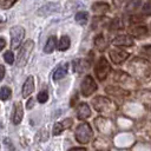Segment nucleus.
<instances>
[{
	"label": "nucleus",
	"instance_id": "obj_1",
	"mask_svg": "<svg viewBox=\"0 0 151 151\" xmlns=\"http://www.w3.org/2000/svg\"><path fill=\"white\" fill-rule=\"evenodd\" d=\"M129 70L131 74L145 78L151 73V64L143 58H134L129 64Z\"/></svg>",
	"mask_w": 151,
	"mask_h": 151
},
{
	"label": "nucleus",
	"instance_id": "obj_2",
	"mask_svg": "<svg viewBox=\"0 0 151 151\" xmlns=\"http://www.w3.org/2000/svg\"><path fill=\"white\" fill-rule=\"evenodd\" d=\"M92 105L98 112H105V113H113L117 109V106L113 101H111L109 98L101 97V96L96 97L92 100Z\"/></svg>",
	"mask_w": 151,
	"mask_h": 151
},
{
	"label": "nucleus",
	"instance_id": "obj_3",
	"mask_svg": "<svg viewBox=\"0 0 151 151\" xmlns=\"http://www.w3.org/2000/svg\"><path fill=\"white\" fill-rule=\"evenodd\" d=\"M76 139L80 144H87L92 138V129L88 123H81L76 130Z\"/></svg>",
	"mask_w": 151,
	"mask_h": 151
},
{
	"label": "nucleus",
	"instance_id": "obj_4",
	"mask_svg": "<svg viewBox=\"0 0 151 151\" xmlns=\"http://www.w3.org/2000/svg\"><path fill=\"white\" fill-rule=\"evenodd\" d=\"M110 70H111V67H110L109 61L104 57H100L94 66V72H96V77L98 78V80H100V81L105 80L110 73Z\"/></svg>",
	"mask_w": 151,
	"mask_h": 151
},
{
	"label": "nucleus",
	"instance_id": "obj_5",
	"mask_svg": "<svg viewBox=\"0 0 151 151\" xmlns=\"http://www.w3.org/2000/svg\"><path fill=\"white\" fill-rule=\"evenodd\" d=\"M33 46H34V42L32 40H27L21 45L19 53H18V66H25L26 65L28 57L33 50Z\"/></svg>",
	"mask_w": 151,
	"mask_h": 151
},
{
	"label": "nucleus",
	"instance_id": "obj_6",
	"mask_svg": "<svg viewBox=\"0 0 151 151\" xmlns=\"http://www.w3.org/2000/svg\"><path fill=\"white\" fill-rule=\"evenodd\" d=\"M9 34H11V45H12V48H17L21 44V41L24 39L25 29L21 26H14V27L11 28Z\"/></svg>",
	"mask_w": 151,
	"mask_h": 151
},
{
	"label": "nucleus",
	"instance_id": "obj_7",
	"mask_svg": "<svg viewBox=\"0 0 151 151\" xmlns=\"http://www.w3.org/2000/svg\"><path fill=\"white\" fill-rule=\"evenodd\" d=\"M80 90H81V93L84 97H88L91 96L96 90H97V84L94 83V79L91 77V76H86L81 83V86H80Z\"/></svg>",
	"mask_w": 151,
	"mask_h": 151
},
{
	"label": "nucleus",
	"instance_id": "obj_8",
	"mask_svg": "<svg viewBox=\"0 0 151 151\" xmlns=\"http://www.w3.org/2000/svg\"><path fill=\"white\" fill-rule=\"evenodd\" d=\"M110 58L116 65H120L123 61H125L129 58V53L120 50V48H112L110 50Z\"/></svg>",
	"mask_w": 151,
	"mask_h": 151
},
{
	"label": "nucleus",
	"instance_id": "obj_9",
	"mask_svg": "<svg viewBox=\"0 0 151 151\" xmlns=\"http://www.w3.org/2000/svg\"><path fill=\"white\" fill-rule=\"evenodd\" d=\"M112 44L116 45V46H132L134 44V40L131 35H127V34H120V35H117L113 40H112Z\"/></svg>",
	"mask_w": 151,
	"mask_h": 151
},
{
	"label": "nucleus",
	"instance_id": "obj_10",
	"mask_svg": "<svg viewBox=\"0 0 151 151\" xmlns=\"http://www.w3.org/2000/svg\"><path fill=\"white\" fill-rule=\"evenodd\" d=\"M24 111H22V105L20 101H15L13 106V114H12V120L14 124H19L22 120Z\"/></svg>",
	"mask_w": 151,
	"mask_h": 151
},
{
	"label": "nucleus",
	"instance_id": "obj_11",
	"mask_svg": "<svg viewBox=\"0 0 151 151\" xmlns=\"http://www.w3.org/2000/svg\"><path fill=\"white\" fill-rule=\"evenodd\" d=\"M90 116H91V110H90L88 105L86 103L79 104L78 107H77V117H78V119L84 120V119L88 118Z\"/></svg>",
	"mask_w": 151,
	"mask_h": 151
},
{
	"label": "nucleus",
	"instance_id": "obj_12",
	"mask_svg": "<svg viewBox=\"0 0 151 151\" xmlns=\"http://www.w3.org/2000/svg\"><path fill=\"white\" fill-rule=\"evenodd\" d=\"M33 91H34V80H33V77L29 76L26 79V81L24 83V86H22V97L24 98H27Z\"/></svg>",
	"mask_w": 151,
	"mask_h": 151
},
{
	"label": "nucleus",
	"instance_id": "obj_13",
	"mask_svg": "<svg viewBox=\"0 0 151 151\" xmlns=\"http://www.w3.org/2000/svg\"><path fill=\"white\" fill-rule=\"evenodd\" d=\"M90 64L85 60V59H77L73 61V70L77 73H84L88 70Z\"/></svg>",
	"mask_w": 151,
	"mask_h": 151
},
{
	"label": "nucleus",
	"instance_id": "obj_14",
	"mask_svg": "<svg viewBox=\"0 0 151 151\" xmlns=\"http://www.w3.org/2000/svg\"><path fill=\"white\" fill-rule=\"evenodd\" d=\"M109 9H110V7L106 2H94L92 5V11L97 15H104Z\"/></svg>",
	"mask_w": 151,
	"mask_h": 151
},
{
	"label": "nucleus",
	"instance_id": "obj_15",
	"mask_svg": "<svg viewBox=\"0 0 151 151\" xmlns=\"http://www.w3.org/2000/svg\"><path fill=\"white\" fill-rule=\"evenodd\" d=\"M130 32L132 35H134L137 38H142V37H145L147 34V28L145 25H137V26L131 27Z\"/></svg>",
	"mask_w": 151,
	"mask_h": 151
},
{
	"label": "nucleus",
	"instance_id": "obj_16",
	"mask_svg": "<svg viewBox=\"0 0 151 151\" xmlns=\"http://www.w3.org/2000/svg\"><path fill=\"white\" fill-rule=\"evenodd\" d=\"M58 9H59V8H58V5H55V4H48V5L42 6V7L38 11V14L41 15V17H45V15H48V14H51V13L58 11Z\"/></svg>",
	"mask_w": 151,
	"mask_h": 151
},
{
	"label": "nucleus",
	"instance_id": "obj_17",
	"mask_svg": "<svg viewBox=\"0 0 151 151\" xmlns=\"http://www.w3.org/2000/svg\"><path fill=\"white\" fill-rule=\"evenodd\" d=\"M94 45H96L97 50L100 51V52H103V51H105L107 48V41L101 34H99V35H97L94 38Z\"/></svg>",
	"mask_w": 151,
	"mask_h": 151
},
{
	"label": "nucleus",
	"instance_id": "obj_18",
	"mask_svg": "<svg viewBox=\"0 0 151 151\" xmlns=\"http://www.w3.org/2000/svg\"><path fill=\"white\" fill-rule=\"evenodd\" d=\"M55 46H57V38L54 35H51L46 41V45L44 47V52L45 53H52L54 51Z\"/></svg>",
	"mask_w": 151,
	"mask_h": 151
},
{
	"label": "nucleus",
	"instance_id": "obj_19",
	"mask_svg": "<svg viewBox=\"0 0 151 151\" xmlns=\"http://www.w3.org/2000/svg\"><path fill=\"white\" fill-rule=\"evenodd\" d=\"M67 73V64H64V65H60L59 67H57V70L54 71L53 73V79L54 80H59L61 78H64Z\"/></svg>",
	"mask_w": 151,
	"mask_h": 151
},
{
	"label": "nucleus",
	"instance_id": "obj_20",
	"mask_svg": "<svg viewBox=\"0 0 151 151\" xmlns=\"http://www.w3.org/2000/svg\"><path fill=\"white\" fill-rule=\"evenodd\" d=\"M106 92H109L110 94H113V96H119V97L129 94L127 91H125L124 88L117 87V86H109V87H106Z\"/></svg>",
	"mask_w": 151,
	"mask_h": 151
},
{
	"label": "nucleus",
	"instance_id": "obj_21",
	"mask_svg": "<svg viewBox=\"0 0 151 151\" xmlns=\"http://www.w3.org/2000/svg\"><path fill=\"white\" fill-rule=\"evenodd\" d=\"M70 44H71V40L67 35H63L59 44H58V50L59 51H66L68 47H70Z\"/></svg>",
	"mask_w": 151,
	"mask_h": 151
},
{
	"label": "nucleus",
	"instance_id": "obj_22",
	"mask_svg": "<svg viewBox=\"0 0 151 151\" xmlns=\"http://www.w3.org/2000/svg\"><path fill=\"white\" fill-rule=\"evenodd\" d=\"M87 13L86 12H78L77 14H76V17H74V19H76V21L79 24V25H81V26H84L86 22H87Z\"/></svg>",
	"mask_w": 151,
	"mask_h": 151
},
{
	"label": "nucleus",
	"instance_id": "obj_23",
	"mask_svg": "<svg viewBox=\"0 0 151 151\" xmlns=\"http://www.w3.org/2000/svg\"><path fill=\"white\" fill-rule=\"evenodd\" d=\"M142 0H131L129 1L127 6H126V11L127 12H134L136 9H138V7H142Z\"/></svg>",
	"mask_w": 151,
	"mask_h": 151
},
{
	"label": "nucleus",
	"instance_id": "obj_24",
	"mask_svg": "<svg viewBox=\"0 0 151 151\" xmlns=\"http://www.w3.org/2000/svg\"><path fill=\"white\" fill-rule=\"evenodd\" d=\"M142 13L144 15H151V0H143Z\"/></svg>",
	"mask_w": 151,
	"mask_h": 151
},
{
	"label": "nucleus",
	"instance_id": "obj_25",
	"mask_svg": "<svg viewBox=\"0 0 151 151\" xmlns=\"http://www.w3.org/2000/svg\"><path fill=\"white\" fill-rule=\"evenodd\" d=\"M9 97H11V90L8 87H1L0 88V99L7 100Z\"/></svg>",
	"mask_w": 151,
	"mask_h": 151
},
{
	"label": "nucleus",
	"instance_id": "obj_26",
	"mask_svg": "<svg viewBox=\"0 0 151 151\" xmlns=\"http://www.w3.org/2000/svg\"><path fill=\"white\" fill-rule=\"evenodd\" d=\"M15 4V0H0V8H9Z\"/></svg>",
	"mask_w": 151,
	"mask_h": 151
},
{
	"label": "nucleus",
	"instance_id": "obj_27",
	"mask_svg": "<svg viewBox=\"0 0 151 151\" xmlns=\"http://www.w3.org/2000/svg\"><path fill=\"white\" fill-rule=\"evenodd\" d=\"M123 27H124V22L122 21V19L117 18V19L113 20V22H112V28L113 29H120Z\"/></svg>",
	"mask_w": 151,
	"mask_h": 151
},
{
	"label": "nucleus",
	"instance_id": "obj_28",
	"mask_svg": "<svg viewBox=\"0 0 151 151\" xmlns=\"http://www.w3.org/2000/svg\"><path fill=\"white\" fill-rule=\"evenodd\" d=\"M63 130H64L63 124L61 123H55L54 126H53V134L54 136H58V134H60L63 132Z\"/></svg>",
	"mask_w": 151,
	"mask_h": 151
},
{
	"label": "nucleus",
	"instance_id": "obj_29",
	"mask_svg": "<svg viewBox=\"0 0 151 151\" xmlns=\"http://www.w3.org/2000/svg\"><path fill=\"white\" fill-rule=\"evenodd\" d=\"M4 58H5V61H6V63H8V64H13V61H14V54H13L11 51L5 52Z\"/></svg>",
	"mask_w": 151,
	"mask_h": 151
},
{
	"label": "nucleus",
	"instance_id": "obj_30",
	"mask_svg": "<svg viewBox=\"0 0 151 151\" xmlns=\"http://www.w3.org/2000/svg\"><path fill=\"white\" fill-rule=\"evenodd\" d=\"M47 98H48L47 91H41V92L38 93V101H39V103H45V101H47Z\"/></svg>",
	"mask_w": 151,
	"mask_h": 151
},
{
	"label": "nucleus",
	"instance_id": "obj_31",
	"mask_svg": "<svg viewBox=\"0 0 151 151\" xmlns=\"http://www.w3.org/2000/svg\"><path fill=\"white\" fill-rule=\"evenodd\" d=\"M127 1H129V0H112L113 5H114L116 7H122V6L125 5Z\"/></svg>",
	"mask_w": 151,
	"mask_h": 151
},
{
	"label": "nucleus",
	"instance_id": "obj_32",
	"mask_svg": "<svg viewBox=\"0 0 151 151\" xmlns=\"http://www.w3.org/2000/svg\"><path fill=\"white\" fill-rule=\"evenodd\" d=\"M142 52H143L144 54L151 55V45H145L144 47H142Z\"/></svg>",
	"mask_w": 151,
	"mask_h": 151
},
{
	"label": "nucleus",
	"instance_id": "obj_33",
	"mask_svg": "<svg viewBox=\"0 0 151 151\" xmlns=\"http://www.w3.org/2000/svg\"><path fill=\"white\" fill-rule=\"evenodd\" d=\"M61 124H63L64 129H65V127H70V126L72 125V119H70V118H67V119H64V122H63Z\"/></svg>",
	"mask_w": 151,
	"mask_h": 151
},
{
	"label": "nucleus",
	"instance_id": "obj_34",
	"mask_svg": "<svg viewBox=\"0 0 151 151\" xmlns=\"http://www.w3.org/2000/svg\"><path fill=\"white\" fill-rule=\"evenodd\" d=\"M4 76H5V67L0 65V81L4 79Z\"/></svg>",
	"mask_w": 151,
	"mask_h": 151
},
{
	"label": "nucleus",
	"instance_id": "obj_35",
	"mask_svg": "<svg viewBox=\"0 0 151 151\" xmlns=\"http://www.w3.org/2000/svg\"><path fill=\"white\" fill-rule=\"evenodd\" d=\"M6 46V41H5V39H2V38H0V51L1 50H4V47Z\"/></svg>",
	"mask_w": 151,
	"mask_h": 151
},
{
	"label": "nucleus",
	"instance_id": "obj_36",
	"mask_svg": "<svg viewBox=\"0 0 151 151\" xmlns=\"http://www.w3.org/2000/svg\"><path fill=\"white\" fill-rule=\"evenodd\" d=\"M68 151H86L85 147H73V149H70Z\"/></svg>",
	"mask_w": 151,
	"mask_h": 151
},
{
	"label": "nucleus",
	"instance_id": "obj_37",
	"mask_svg": "<svg viewBox=\"0 0 151 151\" xmlns=\"http://www.w3.org/2000/svg\"><path fill=\"white\" fill-rule=\"evenodd\" d=\"M33 104H34V100H33V99H29V100L27 101V109H31V107L33 106Z\"/></svg>",
	"mask_w": 151,
	"mask_h": 151
}]
</instances>
